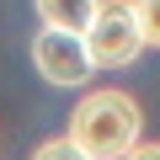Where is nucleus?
<instances>
[{
  "label": "nucleus",
  "mask_w": 160,
  "mask_h": 160,
  "mask_svg": "<svg viewBox=\"0 0 160 160\" xmlns=\"http://www.w3.org/2000/svg\"><path fill=\"white\" fill-rule=\"evenodd\" d=\"M139 102L123 91H91L80 96V107L69 112V144L86 160H123L139 144Z\"/></svg>",
  "instance_id": "obj_1"
},
{
  "label": "nucleus",
  "mask_w": 160,
  "mask_h": 160,
  "mask_svg": "<svg viewBox=\"0 0 160 160\" xmlns=\"http://www.w3.org/2000/svg\"><path fill=\"white\" fill-rule=\"evenodd\" d=\"M80 43H86L91 69H123L144 53V38H139V22L128 11V0H102L91 27L80 32Z\"/></svg>",
  "instance_id": "obj_2"
},
{
  "label": "nucleus",
  "mask_w": 160,
  "mask_h": 160,
  "mask_svg": "<svg viewBox=\"0 0 160 160\" xmlns=\"http://www.w3.org/2000/svg\"><path fill=\"white\" fill-rule=\"evenodd\" d=\"M32 64H38V75L48 80V86H86V80H91L86 43H80L75 32H53V27H43V32L32 38Z\"/></svg>",
  "instance_id": "obj_3"
},
{
  "label": "nucleus",
  "mask_w": 160,
  "mask_h": 160,
  "mask_svg": "<svg viewBox=\"0 0 160 160\" xmlns=\"http://www.w3.org/2000/svg\"><path fill=\"white\" fill-rule=\"evenodd\" d=\"M96 6L102 0H38V16H43V27H53V32H86L91 27V16H96Z\"/></svg>",
  "instance_id": "obj_4"
},
{
  "label": "nucleus",
  "mask_w": 160,
  "mask_h": 160,
  "mask_svg": "<svg viewBox=\"0 0 160 160\" xmlns=\"http://www.w3.org/2000/svg\"><path fill=\"white\" fill-rule=\"evenodd\" d=\"M128 11H133V22H139L144 48H160V0H128Z\"/></svg>",
  "instance_id": "obj_5"
},
{
  "label": "nucleus",
  "mask_w": 160,
  "mask_h": 160,
  "mask_svg": "<svg viewBox=\"0 0 160 160\" xmlns=\"http://www.w3.org/2000/svg\"><path fill=\"white\" fill-rule=\"evenodd\" d=\"M32 160H86V155H80L69 139H48V144H38V149H32Z\"/></svg>",
  "instance_id": "obj_6"
},
{
  "label": "nucleus",
  "mask_w": 160,
  "mask_h": 160,
  "mask_svg": "<svg viewBox=\"0 0 160 160\" xmlns=\"http://www.w3.org/2000/svg\"><path fill=\"white\" fill-rule=\"evenodd\" d=\"M123 160H160V144H133Z\"/></svg>",
  "instance_id": "obj_7"
}]
</instances>
